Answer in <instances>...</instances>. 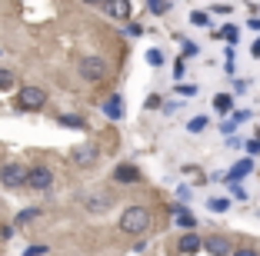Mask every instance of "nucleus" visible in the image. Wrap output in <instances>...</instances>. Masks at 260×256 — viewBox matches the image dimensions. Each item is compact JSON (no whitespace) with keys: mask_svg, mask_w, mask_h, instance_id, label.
I'll list each match as a JSON object with an SVG mask.
<instances>
[{"mask_svg":"<svg viewBox=\"0 0 260 256\" xmlns=\"http://www.w3.org/2000/svg\"><path fill=\"white\" fill-rule=\"evenodd\" d=\"M177 223H180V226H193V216H190V213H177Z\"/></svg>","mask_w":260,"mask_h":256,"instance_id":"a211bd4d","label":"nucleus"},{"mask_svg":"<svg viewBox=\"0 0 260 256\" xmlns=\"http://www.w3.org/2000/svg\"><path fill=\"white\" fill-rule=\"evenodd\" d=\"M120 113H123V106H120V97H110V100H107V117H114V120H117Z\"/></svg>","mask_w":260,"mask_h":256,"instance_id":"ddd939ff","label":"nucleus"},{"mask_svg":"<svg viewBox=\"0 0 260 256\" xmlns=\"http://www.w3.org/2000/svg\"><path fill=\"white\" fill-rule=\"evenodd\" d=\"M84 203H87V210L100 213V210H107V206H110V196H87Z\"/></svg>","mask_w":260,"mask_h":256,"instance_id":"9d476101","label":"nucleus"},{"mask_svg":"<svg viewBox=\"0 0 260 256\" xmlns=\"http://www.w3.org/2000/svg\"><path fill=\"white\" fill-rule=\"evenodd\" d=\"M114 180L117 183H137L140 173H137V166H127V163H123V166H117V170H114Z\"/></svg>","mask_w":260,"mask_h":256,"instance_id":"6e6552de","label":"nucleus"},{"mask_svg":"<svg viewBox=\"0 0 260 256\" xmlns=\"http://www.w3.org/2000/svg\"><path fill=\"white\" fill-rule=\"evenodd\" d=\"M104 10H107L110 17H117V20H127V17H130V4H127V0H117V4H107Z\"/></svg>","mask_w":260,"mask_h":256,"instance_id":"1a4fd4ad","label":"nucleus"},{"mask_svg":"<svg viewBox=\"0 0 260 256\" xmlns=\"http://www.w3.org/2000/svg\"><path fill=\"white\" fill-rule=\"evenodd\" d=\"M40 253H44V246H30L27 249V256H40Z\"/></svg>","mask_w":260,"mask_h":256,"instance_id":"412c9836","label":"nucleus"},{"mask_svg":"<svg viewBox=\"0 0 260 256\" xmlns=\"http://www.w3.org/2000/svg\"><path fill=\"white\" fill-rule=\"evenodd\" d=\"M60 123H67V127H84L80 117H60Z\"/></svg>","mask_w":260,"mask_h":256,"instance_id":"f3484780","label":"nucleus"},{"mask_svg":"<svg viewBox=\"0 0 260 256\" xmlns=\"http://www.w3.org/2000/svg\"><path fill=\"white\" fill-rule=\"evenodd\" d=\"M150 10H153V14H167L170 4H150Z\"/></svg>","mask_w":260,"mask_h":256,"instance_id":"6ab92c4d","label":"nucleus"},{"mask_svg":"<svg viewBox=\"0 0 260 256\" xmlns=\"http://www.w3.org/2000/svg\"><path fill=\"white\" fill-rule=\"evenodd\" d=\"M97 157H100L97 143H77L74 150H70V160H74L77 166H90V163H97Z\"/></svg>","mask_w":260,"mask_h":256,"instance_id":"39448f33","label":"nucleus"},{"mask_svg":"<svg viewBox=\"0 0 260 256\" xmlns=\"http://www.w3.org/2000/svg\"><path fill=\"white\" fill-rule=\"evenodd\" d=\"M30 220H37V210H23L20 216H17V226H27Z\"/></svg>","mask_w":260,"mask_h":256,"instance_id":"dca6fc26","label":"nucleus"},{"mask_svg":"<svg viewBox=\"0 0 260 256\" xmlns=\"http://www.w3.org/2000/svg\"><path fill=\"white\" fill-rule=\"evenodd\" d=\"M204 123H207V120H204V117H197V120H193V123H190V130H193V133H197V130H204Z\"/></svg>","mask_w":260,"mask_h":256,"instance_id":"aec40b11","label":"nucleus"},{"mask_svg":"<svg viewBox=\"0 0 260 256\" xmlns=\"http://www.w3.org/2000/svg\"><path fill=\"white\" fill-rule=\"evenodd\" d=\"M147 226H150V210H147V206H127V210L120 213V230L123 233L140 236Z\"/></svg>","mask_w":260,"mask_h":256,"instance_id":"f257e3e1","label":"nucleus"},{"mask_svg":"<svg viewBox=\"0 0 260 256\" xmlns=\"http://www.w3.org/2000/svg\"><path fill=\"white\" fill-rule=\"evenodd\" d=\"M253 53H257V57H260V40H257V47H253Z\"/></svg>","mask_w":260,"mask_h":256,"instance_id":"5701e85b","label":"nucleus"},{"mask_svg":"<svg viewBox=\"0 0 260 256\" xmlns=\"http://www.w3.org/2000/svg\"><path fill=\"white\" fill-rule=\"evenodd\" d=\"M80 77L90 80V83L104 80V77H107V60H104V57H84V60H80Z\"/></svg>","mask_w":260,"mask_h":256,"instance_id":"7ed1b4c3","label":"nucleus"},{"mask_svg":"<svg viewBox=\"0 0 260 256\" xmlns=\"http://www.w3.org/2000/svg\"><path fill=\"white\" fill-rule=\"evenodd\" d=\"M14 83H17V77L10 70H0V90H14Z\"/></svg>","mask_w":260,"mask_h":256,"instance_id":"f8f14e48","label":"nucleus"},{"mask_svg":"<svg viewBox=\"0 0 260 256\" xmlns=\"http://www.w3.org/2000/svg\"><path fill=\"white\" fill-rule=\"evenodd\" d=\"M230 103H234V100H230L227 93H217V97H214V106H217L220 113H227V110H230Z\"/></svg>","mask_w":260,"mask_h":256,"instance_id":"4468645a","label":"nucleus"},{"mask_svg":"<svg viewBox=\"0 0 260 256\" xmlns=\"http://www.w3.org/2000/svg\"><path fill=\"white\" fill-rule=\"evenodd\" d=\"M207 253H214V256H227L230 253V243H227V236H207Z\"/></svg>","mask_w":260,"mask_h":256,"instance_id":"0eeeda50","label":"nucleus"},{"mask_svg":"<svg viewBox=\"0 0 260 256\" xmlns=\"http://www.w3.org/2000/svg\"><path fill=\"white\" fill-rule=\"evenodd\" d=\"M17 103H20V110H44L47 90H40V87H23L20 97H17Z\"/></svg>","mask_w":260,"mask_h":256,"instance_id":"20e7f679","label":"nucleus"},{"mask_svg":"<svg viewBox=\"0 0 260 256\" xmlns=\"http://www.w3.org/2000/svg\"><path fill=\"white\" fill-rule=\"evenodd\" d=\"M50 183H54L50 166H30V180H27V187H34V190H50Z\"/></svg>","mask_w":260,"mask_h":256,"instance_id":"423d86ee","label":"nucleus"},{"mask_svg":"<svg viewBox=\"0 0 260 256\" xmlns=\"http://www.w3.org/2000/svg\"><path fill=\"white\" fill-rule=\"evenodd\" d=\"M234 256H257V253H253V249H237Z\"/></svg>","mask_w":260,"mask_h":256,"instance_id":"4be33fe9","label":"nucleus"},{"mask_svg":"<svg viewBox=\"0 0 260 256\" xmlns=\"http://www.w3.org/2000/svg\"><path fill=\"white\" fill-rule=\"evenodd\" d=\"M244 173H250V160H244V163H237V166H234V173H230V180H240Z\"/></svg>","mask_w":260,"mask_h":256,"instance_id":"2eb2a0df","label":"nucleus"},{"mask_svg":"<svg viewBox=\"0 0 260 256\" xmlns=\"http://www.w3.org/2000/svg\"><path fill=\"white\" fill-rule=\"evenodd\" d=\"M27 180H30V166H23V163H4L0 166V183H7L10 190L27 187Z\"/></svg>","mask_w":260,"mask_h":256,"instance_id":"f03ea898","label":"nucleus"},{"mask_svg":"<svg viewBox=\"0 0 260 256\" xmlns=\"http://www.w3.org/2000/svg\"><path fill=\"white\" fill-rule=\"evenodd\" d=\"M200 246H204V243H200L193 233H190V236H180V253H197Z\"/></svg>","mask_w":260,"mask_h":256,"instance_id":"9b49d317","label":"nucleus"}]
</instances>
